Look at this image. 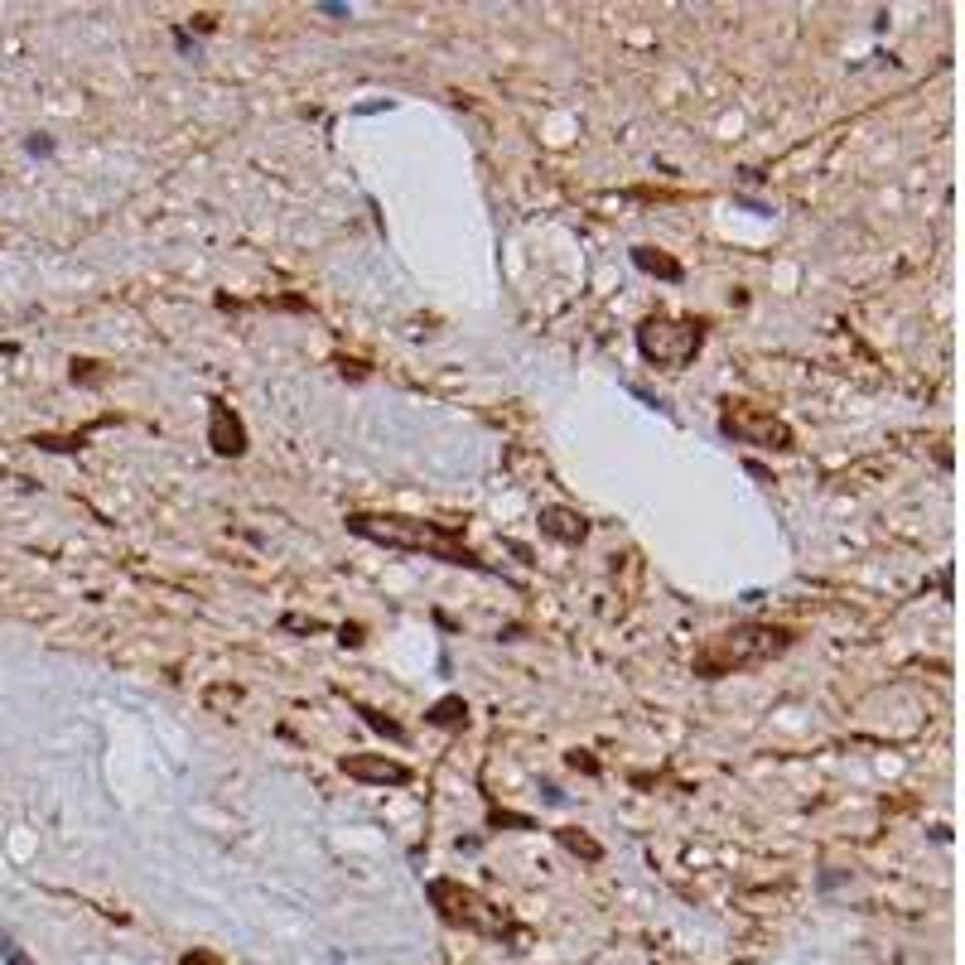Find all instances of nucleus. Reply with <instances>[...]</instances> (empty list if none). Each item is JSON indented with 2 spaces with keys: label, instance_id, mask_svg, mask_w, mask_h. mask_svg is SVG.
<instances>
[{
  "label": "nucleus",
  "instance_id": "obj_1",
  "mask_svg": "<svg viewBox=\"0 0 965 965\" xmlns=\"http://www.w3.org/2000/svg\"><path fill=\"white\" fill-rule=\"evenodd\" d=\"M348 531L362 536V541H377L386 551H420L435 555L444 565H469V570H483V560L459 546V531L440 522H415V517H372V512H353L348 517Z\"/></svg>",
  "mask_w": 965,
  "mask_h": 965
},
{
  "label": "nucleus",
  "instance_id": "obj_2",
  "mask_svg": "<svg viewBox=\"0 0 965 965\" xmlns=\"http://www.w3.org/2000/svg\"><path fill=\"white\" fill-rule=\"evenodd\" d=\"M792 647V633L787 628H772V623H739L729 633H715L700 652H695V676L705 681H719V676H739V671H753V666L772 662Z\"/></svg>",
  "mask_w": 965,
  "mask_h": 965
},
{
  "label": "nucleus",
  "instance_id": "obj_3",
  "mask_svg": "<svg viewBox=\"0 0 965 965\" xmlns=\"http://www.w3.org/2000/svg\"><path fill=\"white\" fill-rule=\"evenodd\" d=\"M425 893H430V903L440 908V917L449 922V927H464V932H478V937H512V932H517L507 912L493 908L483 893H473V888H464V883L430 879L425 883Z\"/></svg>",
  "mask_w": 965,
  "mask_h": 965
},
{
  "label": "nucleus",
  "instance_id": "obj_4",
  "mask_svg": "<svg viewBox=\"0 0 965 965\" xmlns=\"http://www.w3.org/2000/svg\"><path fill=\"white\" fill-rule=\"evenodd\" d=\"M705 348V324L700 319H671V314H652L637 324V353L647 362H657L666 372H681L695 362V353Z\"/></svg>",
  "mask_w": 965,
  "mask_h": 965
},
{
  "label": "nucleus",
  "instance_id": "obj_5",
  "mask_svg": "<svg viewBox=\"0 0 965 965\" xmlns=\"http://www.w3.org/2000/svg\"><path fill=\"white\" fill-rule=\"evenodd\" d=\"M719 430L739 444H758V449H792V425L782 415L763 411V406H748V401H724L719 415Z\"/></svg>",
  "mask_w": 965,
  "mask_h": 965
},
{
  "label": "nucleus",
  "instance_id": "obj_6",
  "mask_svg": "<svg viewBox=\"0 0 965 965\" xmlns=\"http://www.w3.org/2000/svg\"><path fill=\"white\" fill-rule=\"evenodd\" d=\"M343 772L348 777H358V782H377V787H406L415 772L406 763H396V758H343Z\"/></svg>",
  "mask_w": 965,
  "mask_h": 965
},
{
  "label": "nucleus",
  "instance_id": "obj_7",
  "mask_svg": "<svg viewBox=\"0 0 965 965\" xmlns=\"http://www.w3.org/2000/svg\"><path fill=\"white\" fill-rule=\"evenodd\" d=\"M208 444L218 449V454H247V425L232 415V406H222L213 401V420H208Z\"/></svg>",
  "mask_w": 965,
  "mask_h": 965
},
{
  "label": "nucleus",
  "instance_id": "obj_8",
  "mask_svg": "<svg viewBox=\"0 0 965 965\" xmlns=\"http://www.w3.org/2000/svg\"><path fill=\"white\" fill-rule=\"evenodd\" d=\"M541 531H546L551 541H560V546H579V541L589 536V522H584L579 512H570V507H546V512H541Z\"/></svg>",
  "mask_w": 965,
  "mask_h": 965
},
{
  "label": "nucleus",
  "instance_id": "obj_9",
  "mask_svg": "<svg viewBox=\"0 0 965 965\" xmlns=\"http://www.w3.org/2000/svg\"><path fill=\"white\" fill-rule=\"evenodd\" d=\"M633 266H637V271H647V276H662V280H681V276H686V266H681V261H671V256L657 251V247H637L633 251Z\"/></svg>",
  "mask_w": 965,
  "mask_h": 965
},
{
  "label": "nucleus",
  "instance_id": "obj_10",
  "mask_svg": "<svg viewBox=\"0 0 965 965\" xmlns=\"http://www.w3.org/2000/svg\"><path fill=\"white\" fill-rule=\"evenodd\" d=\"M555 840H560L570 855L589 859V864H599V859H604V845H599V840H589L584 830H570V826H565V830H555Z\"/></svg>",
  "mask_w": 965,
  "mask_h": 965
},
{
  "label": "nucleus",
  "instance_id": "obj_11",
  "mask_svg": "<svg viewBox=\"0 0 965 965\" xmlns=\"http://www.w3.org/2000/svg\"><path fill=\"white\" fill-rule=\"evenodd\" d=\"M425 719H430V724H444V729H459V724L469 719V705H464L459 695H444V700H440V705H435V710H430Z\"/></svg>",
  "mask_w": 965,
  "mask_h": 965
},
{
  "label": "nucleus",
  "instance_id": "obj_12",
  "mask_svg": "<svg viewBox=\"0 0 965 965\" xmlns=\"http://www.w3.org/2000/svg\"><path fill=\"white\" fill-rule=\"evenodd\" d=\"M358 715H367V724H372V729H382L386 739H396V744H401V739H406V729H401V724H396V719L377 715V710H358Z\"/></svg>",
  "mask_w": 965,
  "mask_h": 965
},
{
  "label": "nucleus",
  "instance_id": "obj_13",
  "mask_svg": "<svg viewBox=\"0 0 965 965\" xmlns=\"http://www.w3.org/2000/svg\"><path fill=\"white\" fill-rule=\"evenodd\" d=\"M0 956H5V961H10V965H34V961H29V956H25V951L15 946V937H10L5 927H0Z\"/></svg>",
  "mask_w": 965,
  "mask_h": 965
},
{
  "label": "nucleus",
  "instance_id": "obj_14",
  "mask_svg": "<svg viewBox=\"0 0 965 965\" xmlns=\"http://www.w3.org/2000/svg\"><path fill=\"white\" fill-rule=\"evenodd\" d=\"M179 965H222V956H213V951H189Z\"/></svg>",
  "mask_w": 965,
  "mask_h": 965
},
{
  "label": "nucleus",
  "instance_id": "obj_15",
  "mask_svg": "<svg viewBox=\"0 0 965 965\" xmlns=\"http://www.w3.org/2000/svg\"><path fill=\"white\" fill-rule=\"evenodd\" d=\"M25 150H29V155H54V145H49V140H39V136L29 140Z\"/></svg>",
  "mask_w": 965,
  "mask_h": 965
}]
</instances>
